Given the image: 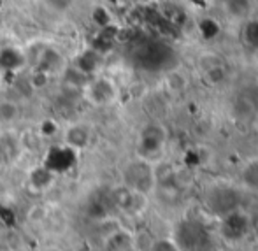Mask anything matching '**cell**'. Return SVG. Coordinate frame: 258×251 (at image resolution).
<instances>
[{
    "label": "cell",
    "mask_w": 258,
    "mask_h": 251,
    "mask_svg": "<svg viewBox=\"0 0 258 251\" xmlns=\"http://www.w3.org/2000/svg\"><path fill=\"white\" fill-rule=\"evenodd\" d=\"M165 83H167V88H169L172 93L183 92V90L188 86L186 76H183L181 72H172V74H169V76H167V79H165Z\"/></svg>",
    "instance_id": "cell-15"
},
{
    "label": "cell",
    "mask_w": 258,
    "mask_h": 251,
    "mask_svg": "<svg viewBox=\"0 0 258 251\" xmlns=\"http://www.w3.org/2000/svg\"><path fill=\"white\" fill-rule=\"evenodd\" d=\"M21 107L16 100L2 99L0 100V127H11L20 119Z\"/></svg>",
    "instance_id": "cell-13"
},
{
    "label": "cell",
    "mask_w": 258,
    "mask_h": 251,
    "mask_svg": "<svg viewBox=\"0 0 258 251\" xmlns=\"http://www.w3.org/2000/svg\"><path fill=\"white\" fill-rule=\"evenodd\" d=\"M123 184L130 190L139 194L150 195L156 188V176L153 162H148L144 158H136L128 162L123 169Z\"/></svg>",
    "instance_id": "cell-2"
},
{
    "label": "cell",
    "mask_w": 258,
    "mask_h": 251,
    "mask_svg": "<svg viewBox=\"0 0 258 251\" xmlns=\"http://www.w3.org/2000/svg\"><path fill=\"white\" fill-rule=\"evenodd\" d=\"M85 99L93 105H107L116 100L118 88L109 78H95L83 86Z\"/></svg>",
    "instance_id": "cell-4"
},
{
    "label": "cell",
    "mask_w": 258,
    "mask_h": 251,
    "mask_svg": "<svg viewBox=\"0 0 258 251\" xmlns=\"http://www.w3.org/2000/svg\"><path fill=\"white\" fill-rule=\"evenodd\" d=\"M74 156L76 151H72L65 144L63 146H54L48 151V158H46V162L42 165L48 170H51L53 174L65 172V170L74 165Z\"/></svg>",
    "instance_id": "cell-9"
},
{
    "label": "cell",
    "mask_w": 258,
    "mask_h": 251,
    "mask_svg": "<svg viewBox=\"0 0 258 251\" xmlns=\"http://www.w3.org/2000/svg\"><path fill=\"white\" fill-rule=\"evenodd\" d=\"M2 83H4V72L0 71V88H2Z\"/></svg>",
    "instance_id": "cell-20"
},
{
    "label": "cell",
    "mask_w": 258,
    "mask_h": 251,
    "mask_svg": "<svg viewBox=\"0 0 258 251\" xmlns=\"http://www.w3.org/2000/svg\"><path fill=\"white\" fill-rule=\"evenodd\" d=\"M41 251H63V249H60L58 246H48V248H42Z\"/></svg>",
    "instance_id": "cell-19"
},
{
    "label": "cell",
    "mask_w": 258,
    "mask_h": 251,
    "mask_svg": "<svg viewBox=\"0 0 258 251\" xmlns=\"http://www.w3.org/2000/svg\"><path fill=\"white\" fill-rule=\"evenodd\" d=\"M207 207L211 209V213H214L216 216H225V214L232 213V211L239 209V194L232 188H213L209 190L206 197Z\"/></svg>",
    "instance_id": "cell-5"
},
{
    "label": "cell",
    "mask_w": 258,
    "mask_h": 251,
    "mask_svg": "<svg viewBox=\"0 0 258 251\" xmlns=\"http://www.w3.org/2000/svg\"><path fill=\"white\" fill-rule=\"evenodd\" d=\"M112 202L119 211L126 214H139L146 209L148 195L139 194V192L130 190L128 186L121 184V186L112 190Z\"/></svg>",
    "instance_id": "cell-6"
},
{
    "label": "cell",
    "mask_w": 258,
    "mask_h": 251,
    "mask_svg": "<svg viewBox=\"0 0 258 251\" xmlns=\"http://www.w3.org/2000/svg\"><path fill=\"white\" fill-rule=\"evenodd\" d=\"M249 234V218L244 211L235 209L220 218V235L227 242H239Z\"/></svg>",
    "instance_id": "cell-3"
},
{
    "label": "cell",
    "mask_w": 258,
    "mask_h": 251,
    "mask_svg": "<svg viewBox=\"0 0 258 251\" xmlns=\"http://www.w3.org/2000/svg\"><path fill=\"white\" fill-rule=\"evenodd\" d=\"M21 150V141L9 132L0 134V163H11L18 158Z\"/></svg>",
    "instance_id": "cell-11"
},
{
    "label": "cell",
    "mask_w": 258,
    "mask_h": 251,
    "mask_svg": "<svg viewBox=\"0 0 258 251\" xmlns=\"http://www.w3.org/2000/svg\"><path fill=\"white\" fill-rule=\"evenodd\" d=\"M148 251H179L172 237H156L150 242Z\"/></svg>",
    "instance_id": "cell-16"
},
{
    "label": "cell",
    "mask_w": 258,
    "mask_h": 251,
    "mask_svg": "<svg viewBox=\"0 0 258 251\" xmlns=\"http://www.w3.org/2000/svg\"><path fill=\"white\" fill-rule=\"evenodd\" d=\"M90 141H92V130L85 123H72L63 132V144L76 153L88 148Z\"/></svg>",
    "instance_id": "cell-8"
},
{
    "label": "cell",
    "mask_w": 258,
    "mask_h": 251,
    "mask_svg": "<svg viewBox=\"0 0 258 251\" xmlns=\"http://www.w3.org/2000/svg\"><path fill=\"white\" fill-rule=\"evenodd\" d=\"M165 144V132L162 127L150 125L141 134V158L150 162V155L158 153Z\"/></svg>",
    "instance_id": "cell-7"
},
{
    "label": "cell",
    "mask_w": 258,
    "mask_h": 251,
    "mask_svg": "<svg viewBox=\"0 0 258 251\" xmlns=\"http://www.w3.org/2000/svg\"><path fill=\"white\" fill-rule=\"evenodd\" d=\"M41 132H42V136L51 137L58 132V125L53 121V119H46V121H42V125H41Z\"/></svg>",
    "instance_id": "cell-17"
},
{
    "label": "cell",
    "mask_w": 258,
    "mask_h": 251,
    "mask_svg": "<svg viewBox=\"0 0 258 251\" xmlns=\"http://www.w3.org/2000/svg\"><path fill=\"white\" fill-rule=\"evenodd\" d=\"M46 4H48L49 7H53L54 11H65L71 7L72 0H46Z\"/></svg>",
    "instance_id": "cell-18"
},
{
    "label": "cell",
    "mask_w": 258,
    "mask_h": 251,
    "mask_svg": "<svg viewBox=\"0 0 258 251\" xmlns=\"http://www.w3.org/2000/svg\"><path fill=\"white\" fill-rule=\"evenodd\" d=\"M27 64V54L16 48H2L0 49V71L16 72Z\"/></svg>",
    "instance_id": "cell-10"
},
{
    "label": "cell",
    "mask_w": 258,
    "mask_h": 251,
    "mask_svg": "<svg viewBox=\"0 0 258 251\" xmlns=\"http://www.w3.org/2000/svg\"><path fill=\"white\" fill-rule=\"evenodd\" d=\"M99 65H100V54L97 53V51L90 49V51L81 53V56L78 58V64H76L74 69H78L81 74H85L86 78H88V76L95 74Z\"/></svg>",
    "instance_id": "cell-14"
},
{
    "label": "cell",
    "mask_w": 258,
    "mask_h": 251,
    "mask_svg": "<svg viewBox=\"0 0 258 251\" xmlns=\"http://www.w3.org/2000/svg\"><path fill=\"white\" fill-rule=\"evenodd\" d=\"M172 239L179 251H206L213 244L209 228L202 221L194 220V218L181 220L174 227Z\"/></svg>",
    "instance_id": "cell-1"
},
{
    "label": "cell",
    "mask_w": 258,
    "mask_h": 251,
    "mask_svg": "<svg viewBox=\"0 0 258 251\" xmlns=\"http://www.w3.org/2000/svg\"><path fill=\"white\" fill-rule=\"evenodd\" d=\"M239 177H241V183L246 190L258 194V156L248 158L242 163Z\"/></svg>",
    "instance_id": "cell-12"
}]
</instances>
